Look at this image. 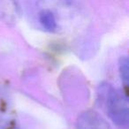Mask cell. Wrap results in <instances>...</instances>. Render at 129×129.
Instances as JSON below:
<instances>
[{"label":"cell","instance_id":"1","mask_svg":"<svg viewBox=\"0 0 129 129\" xmlns=\"http://www.w3.org/2000/svg\"><path fill=\"white\" fill-rule=\"evenodd\" d=\"M101 95L110 118L118 126L126 127L129 122L127 95L111 84L103 85Z\"/></svg>","mask_w":129,"mask_h":129},{"label":"cell","instance_id":"2","mask_svg":"<svg viewBox=\"0 0 129 129\" xmlns=\"http://www.w3.org/2000/svg\"><path fill=\"white\" fill-rule=\"evenodd\" d=\"M77 129H111L107 121L95 111L83 112L77 120Z\"/></svg>","mask_w":129,"mask_h":129},{"label":"cell","instance_id":"3","mask_svg":"<svg viewBox=\"0 0 129 129\" xmlns=\"http://www.w3.org/2000/svg\"><path fill=\"white\" fill-rule=\"evenodd\" d=\"M39 21L42 26L50 32H53L57 28L55 15L50 10H43L39 13Z\"/></svg>","mask_w":129,"mask_h":129},{"label":"cell","instance_id":"4","mask_svg":"<svg viewBox=\"0 0 129 129\" xmlns=\"http://www.w3.org/2000/svg\"><path fill=\"white\" fill-rule=\"evenodd\" d=\"M119 74L121 81L125 87L128 85V58L127 57H121L119 60Z\"/></svg>","mask_w":129,"mask_h":129}]
</instances>
